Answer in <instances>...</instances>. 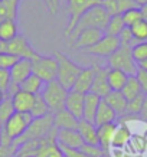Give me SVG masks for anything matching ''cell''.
Segmentation results:
<instances>
[{"label":"cell","instance_id":"obj_49","mask_svg":"<svg viewBox=\"0 0 147 157\" xmlns=\"http://www.w3.org/2000/svg\"><path fill=\"white\" fill-rule=\"evenodd\" d=\"M140 10H141V16H143V20L147 22V3L140 6Z\"/></svg>","mask_w":147,"mask_h":157},{"label":"cell","instance_id":"obj_22","mask_svg":"<svg viewBox=\"0 0 147 157\" xmlns=\"http://www.w3.org/2000/svg\"><path fill=\"white\" fill-rule=\"evenodd\" d=\"M78 133L81 134V137L84 140L85 144H91V146H100L98 141V131H97V125L94 123H90L87 120H79L78 124Z\"/></svg>","mask_w":147,"mask_h":157},{"label":"cell","instance_id":"obj_44","mask_svg":"<svg viewBox=\"0 0 147 157\" xmlns=\"http://www.w3.org/2000/svg\"><path fill=\"white\" fill-rule=\"evenodd\" d=\"M136 78H137L138 84L141 86L143 94L147 97V71H143V69H138L136 72Z\"/></svg>","mask_w":147,"mask_h":157},{"label":"cell","instance_id":"obj_4","mask_svg":"<svg viewBox=\"0 0 147 157\" xmlns=\"http://www.w3.org/2000/svg\"><path fill=\"white\" fill-rule=\"evenodd\" d=\"M41 95L43 97L45 102L49 107L51 114H56L62 109H65V102H67V95H68V90H65L59 82L55 79L52 82H48L43 86Z\"/></svg>","mask_w":147,"mask_h":157},{"label":"cell","instance_id":"obj_54","mask_svg":"<svg viewBox=\"0 0 147 157\" xmlns=\"http://www.w3.org/2000/svg\"><path fill=\"white\" fill-rule=\"evenodd\" d=\"M43 2H45V3H46V6L51 9V0H43Z\"/></svg>","mask_w":147,"mask_h":157},{"label":"cell","instance_id":"obj_16","mask_svg":"<svg viewBox=\"0 0 147 157\" xmlns=\"http://www.w3.org/2000/svg\"><path fill=\"white\" fill-rule=\"evenodd\" d=\"M56 141L62 147L74 148V150H81V147L85 144L78 130H58Z\"/></svg>","mask_w":147,"mask_h":157},{"label":"cell","instance_id":"obj_38","mask_svg":"<svg viewBox=\"0 0 147 157\" xmlns=\"http://www.w3.org/2000/svg\"><path fill=\"white\" fill-rule=\"evenodd\" d=\"M131 52H133V56L137 63L144 61V59H147V42L136 43L133 48H131Z\"/></svg>","mask_w":147,"mask_h":157},{"label":"cell","instance_id":"obj_1","mask_svg":"<svg viewBox=\"0 0 147 157\" xmlns=\"http://www.w3.org/2000/svg\"><path fill=\"white\" fill-rule=\"evenodd\" d=\"M55 56L58 59V76L56 81L61 84L65 90L71 91L74 90V85H75L76 79H78V75L81 74L82 68L81 65H78L75 61H72L71 58L68 56L67 53L61 52V51H56L55 52Z\"/></svg>","mask_w":147,"mask_h":157},{"label":"cell","instance_id":"obj_33","mask_svg":"<svg viewBox=\"0 0 147 157\" xmlns=\"http://www.w3.org/2000/svg\"><path fill=\"white\" fill-rule=\"evenodd\" d=\"M48 114H51V111H49V107L43 100V97L41 94L35 95L33 105H32V109H30L32 118H41V117H45Z\"/></svg>","mask_w":147,"mask_h":157},{"label":"cell","instance_id":"obj_30","mask_svg":"<svg viewBox=\"0 0 147 157\" xmlns=\"http://www.w3.org/2000/svg\"><path fill=\"white\" fill-rule=\"evenodd\" d=\"M17 23L13 19H6L3 22H0V39L9 42L14 36H17Z\"/></svg>","mask_w":147,"mask_h":157},{"label":"cell","instance_id":"obj_5","mask_svg":"<svg viewBox=\"0 0 147 157\" xmlns=\"http://www.w3.org/2000/svg\"><path fill=\"white\" fill-rule=\"evenodd\" d=\"M55 128V123H53V114H48L41 118H33L28 130L25 131L22 137H19L16 141L19 144L28 141V140H41V138L46 137Z\"/></svg>","mask_w":147,"mask_h":157},{"label":"cell","instance_id":"obj_34","mask_svg":"<svg viewBox=\"0 0 147 157\" xmlns=\"http://www.w3.org/2000/svg\"><path fill=\"white\" fill-rule=\"evenodd\" d=\"M133 38L136 40V43L138 42H147V22L146 20H140L137 23L130 28Z\"/></svg>","mask_w":147,"mask_h":157},{"label":"cell","instance_id":"obj_37","mask_svg":"<svg viewBox=\"0 0 147 157\" xmlns=\"http://www.w3.org/2000/svg\"><path fill=\"white\" fill-rule=\"evenodd\" d=\"M144 97L146 95H140L134 100L128 101L127 104V115H131V117H138L140 115V111H141L143 102H144ZM126 117V115H124ZM140 118V117H138Z\"/></svg>","mask_w":147,"mask_h":157},{"label":"cell","instance_id":"obj_51","mask_svg":"<svg viewBox=\"0 0 147 157\" xmlns=\"http://www.w3.org/2000/svg\"><path fill=\"white\" fill-rule=\"evenodd\" d=\"M5 98H6V94H5V92H2V91H0V104H2V102L5 101Z\"/></svg>","mask_w":147,"mask_h":157},{"label":"cell","instance_id":"obj_52","mask_svg":"<svg viewBox=\"0 0 147 157\" xmlns=\"http://www.w3.org/2000/svg\"><path fill=\"white\" fill-rule=\"evenodd\" d=\"M137 3H138V6H141L144 3H147V0H137Z\"/></svg>","mask_w":147,"mask_h":157},{"label":"cell","instance_id":"obj_7","mask_svg":"<svg viewBox=\"0 0 147 157\" xmlns=\"http://www.w3.org/2000/svg\"><path fill=\"white\" fill-rule=\"evenodd\" d=\"M108 68L120 69V71L126 72L127 75H136V72L138 71V67H137V62H136V59L133 56L131 48L120 46L108 58Z\"/></svg>","mask_w":147,"mask_h":157},{"label":"cell","instance_id":"obj_6","mask_svg":"<svg viewBox=\"0 0 147 157\" xmlns=\"http://www.w3.org/2000/svg\"><path fill=\"white\" fill-rule=\"evenodd\" d=\"M95 5H100V2L98 0H68V16H69V20H68V25L65 28V32H64L65 38L68 39L71 36L75 26L81 20V17L91 7H94Z\"/></svg>","mask_w":147,"mask_h":157},{"label":"cell","instance_id":"obj_24","mask_svg":"<svg viewBox=\"0 0 147 157\" xmlns=\"http://www.w3.org/2000/svg\"><path fill=\"white\" fill-rule=\"evenodd\" d=\"M53 123H55V128L56 130H76L78 124H79V120L74 117L69 111L62 109V111H59V113L53 115Z\"/></svg>","mask_w":147,"mask_h":157},{"label":"cell","instance_id":"obj_56","mask_svg":"<svg viewBox=\"0 0 147 157\" xmlns=\"http://www.w3.org/2000/svg\"><path fill=\"white\" fill-rule=\"evenodd\" d=\"M98 2H101V0H98Z\"/></svg>","mask_w":147,"mask_h":157},{"label":"cell","instance_id":"obj_10","mask_svg":"<svg viewBox=\"0 0 147 157\" xmlns=\"http://www.w3.org/2000/svg\"><path fill=\"white\" fill-rule=\"evenodd\" d=\"M120 46H121V45H120V39L117 38V36L104 35L98 42L95 43L94 46H91V48H88V49H84V52L90 53V55H95V56L110 58Z\"/></svg>","mask_w":147,"mask_h":157},{"label":"cell","instance_id":"obj_19","mask_svg":"<svg viewBox=\"0 0 147 157\" xmlns=\"http://www.w3.org/2000/svg\"><path fill=\"white\" fill-rule=\"evenodd\" d=\"M10 98H12V102H13V107L16 113H30L33 101H35L33 94L26 92L23 90H19L17 92H14Z\"/></svg>","mask_w":147,"mask_h":157},{"label":"cell","instance_id":"obj_25","mask_svg":"<svg viewBox=\"0 0 147 157\" xmlns=\"http://www.w3.org/2000/svg\"><path fill=\"white\" fill-rule=\"evenodd\" d=\"M101 97H98L94 92H88L85 94V102H84V118L90 123H94L95 115H97V109L101 102Z\"/></svg>","mask_w":147,"mask_h":157},{"label":"cell","instance_id":"obj_39","mask_svg":"<svg viewBox=\"0 0 147 157\" xmlns=\"http://www.w3.org/2000/svg\"><path fill=\"white\" fill-rule=\"evenodd\" d=\"M81 151L87 154L88 157H107L108 154H105L103 151V148L100 146H91V144H84L81 147Z\"/></svg>","mask_w":147,"mask_h":157},{"label":"cell","instance_id":"obj_18","mask_svg":"<svg viewBox=\"0 0 147 157\" xmlns=\"http://www.w3.org/2000/svg\"><path fill=\"white\" fill-rule=\"evenodd\" d=\"M131 137H133V133H131V128L128 127V124L126 121L117 123V128H115L113 141H111V148H123V150H126Z\"/></svg>","mask_w":147,"mask_h":157},{"label":"cell","instance_id":"obj_2","mask_svg":"<svg viewBox=\"0 0 147 157\" xmlns=\"http://www.w3.org/2000/svg\"><path fill=\"white\" fill-rule=\"evenodd\" d=\"M110 17H111V16L105 12V9L103 6L95 5L94 7H91V9L81 17V20L75 26L72 35L67 39L68 43L71 42L72 39L75 38L81 30H84V29H101V30H105V28H107V25H108V22H110Z\"/></svg>","mask_w":147,"mask_h":157},{"label":"cell","instance_id":"obj_20","mask_svg":"<svg viewBox=\"0 0 147 157\" xmlns=\"http://www.w3.org/2000/svg\"><path fill=\"white\" fill-rule=\"evenodd\" d=\"M108 105L114 109V113L117 114L118 118H123L124 115H127V104L128 101L126 100V97L123 95L121 91H111L108 95L104 98Z\"/></svg>","mask_w":147,"mask_h":157},{"label":"cell","instance_id":"obj_40","mask_svg":"<svg viewBox=\"0 0 147 157\" xmlns=\"http://www.w3.org/2000/svg\"><path fill=\"white\" fill-rule=\"evenodd\" d=\"M19 146L20 144L16 140L12 144H9V146H2L0 144V157H16Z\"/></svg>","mask_w":147,"mask_h":157},{"label":"cell","instance_id":"obj_36","mask_svg":"<svg viewBox=\"0 0 147 157\" xmlns=\"http://www.w3.org/2000/svg\"><path fill=\"white\" fill-rule=\"evenodd\" d=\"M121 17H123L124 23H126V26H127V28H131V26H134L137 22L143 20L141 10H140V7L130 9V10H127V12H124V13L121 14Z\"/></svg>","mask_w":147,"mask_h":157},{"label":"cell","instance_id":"obj_47","mask_svg":"<svg viewBox=\"0 0 147 157\" xmlns=\"http://www.w3.org/2000/svg\"><path fill=\"white\" fill-rule=\"evenodd\" d=\"M51 13L56 14L58 10H59V0H51Z\"/></svg>","mask_w":147,"mask_h":157},{"label":"cell","instance_id":"obj_41","mask_svg":"<svg viewBox=\"0 0 147 157\" xmlns=\"http://www.w3.org/2000/svg\"><path fill=\"white\" fill-rule=\"evenodd\" d=\"M120 39V45L121 46H127V48H133L134 45H136V40L133 38V33H131V30L130 28H126L121 32V35L118 36Z\"/></svg>","mask_w":147,"mask_h":157},{"label":"cell","instance_id":"obj_45","mask_svg":"<svg viewBox=\"0 0 147 157\" xmlns=\"http://www.w3.org/2000/svg\"><path fill=\"white\" fill-rule=\"evenodd\" d=\"M62 150H64L65 157H88L87 154H84V153L81 151V150H74V148H68V147H62Z\"/></svg>","mask_w":147,"mask_h":157},{"label":"cell","instance_id":"obj_21","mask_svg":"<svg viewBox=\"0 0 147 157\" xmlns=\"http://www.w3.org/2000/svg\"><path fill=\"white\" fill-rule=\"evenodd\" d=\"M115 128H117V123H110V124H104V125L97 127L100 147L103 148V151L105 154H110V151H111V141H113Z\"/></svg>","mask_w":147,"mask_h":157},{"label":"cell","instance_id":"obj_17","mask_svg":"<svg viewBox=\"0 0 147 157\" xmlns=\"http://www.w3.org/2000/svg\"><path fill=\"white\" fill-rule=\"evenodd\" d=\"M84 102H85V94H79L76 91H68L65 109L69 111L78 120H82L84 118Z\"/></svg>","mask_w":147,"mask_h":157},{"label":"cell","instance_id":"obj_53","mask_svg":"<svg viewBox=\"0 0 147 157\" xmlns=\"http://www.w3.org/2000/svg\"><path fill=\"white\" fill-rule=\"evenodd\" d=\"M2 133H3V124L0 123V140H2Z\"/></svg>","mask_w":147,"mask_h":157},{"label":"cell","instance_id":"obj_15","mask_svg":"<svg viewBox=\"0 0 147 157\" xmlns=\"http://www.w3.org/2000/svg\"><path fill=\"white\" fill-rule=\"evenodd\" d=\"M95 71H97V63L91 65V67L82 68L81 74L78 75V79H76L75 85H74V90H71V91H76L79 94H88V92H91V88H92L94 78H95Z\"/></svg>","mask_w":147,"mask_h":157},{"label":"cell","instance_id":"obj_12","mask_svg":"<svg viewBox=\"0 0 147 157\" xmlns=\"http://www.w3.org/2000/svg\"><path fill=\"white\" fill-rule=\"evenodd\" d=\"M56 133L58 130L53 128L46 137H43L42 147L39 148L35 157H65L64 150L56 141Z\"/></svg>","mask_w":147,"mask_h":157},{"label":"cell","instance_id":"obj_29","mask_svg":"<svg viewBox=\"0 0 147 157\" xmlns=\"http://www.w3.org/2000/svg\"><path fill=\"white\" fill-rule=\"evenodd\" d=\"M43 138L41 140H28L19 146V150H17V154L16 156L20 157H35L36 153L39 151V148L42 147Z\"/></svg>","mask_w":147,"mask_h":157},{"label":"cell","instance_id":"obj_14","mask_svg":"<svg viewBox=\"0 0 147 157\" xmlns=\"http://www.w3.org/2000/svg\"><path fill=\"white\" fill-rule=\"evenodd\" d=\"M91 92L97 94L101 98H105L111 92V88L108 85V67L97 65V71H95V78L92 88H91Z\"/></svg>","mask_w":147,"mask_h":157},{"label":"cell","instance_id":"obj_46","mask_svg":"<svg viewBox=\"0 0 147 157\" xmlns=\"http://www.w3.org/2000/svg\"><path fill=\"white\" fill-rule=\"evenodd\" d=\"M140 120L146 121L147 123V97H144V102H143V107H141V111H140Z\"/></svg>","mask_w":147,"mask_h":157},{"label":"cell","instance_id":"obj_13","mask_svg":"<svg viewBox=\"0 0 147 157\" xmlns=\"http://www.w3.org/2000/svg\"><path fill=\"white\" fill-rule=\"evenodd\" d=\"M10 78H12V85H16L20 88V84L32 75V61L30 59H17V62L9 69Z\"/></svg>","mask_w":147,"mask_h":157},{"label":"cell","instance_id":"obj_48","mask_svg":"<svg viewBox=\"0 0 147 157\" xmlns=\"http://www.w3.org/2000/svg\"><path fill=\"white\" fill-rule=\"evenodd\" d=\"M0 53H7V42L0 39Z\"/></svg>","mask_w":147,"mask_h":157},{"label":"cell","instance_id":"obj_50","mask_svg":"<svg viewBox=\"0 0 147 157\" xmlns=\"http://www.w3.org/2000/svg\"><path fill=\"white\" fill-rule=\"evenodd\" d=\"M137 67H138V69L147 71V59H144V61H141V62H138V63H137Z\"/></svg>","mask_w":147,"mask_h":157},{"label":"cell","instance_id":"obj_11","mask_svg":"<svg viewBox=\"0 0 147 157\" xmlns=\"http://www.w3.org/2000/svg\"><path fill=\"white\" fill-rule=\"evenodd\" d=\"M104 35H105V32L101 30V29H84V30H81L79 33L72 39L71 42H69V45H71L72 48L84 51V49H88L91 46H94Z\"/></svg>","mask_w":147,"mask_h":157},{"label":"cell","instance_id":"obj_42","mask_svg":"<svg viewBox=\"0 0 147 157\" xmlns=\"http://www.w3.org/2000/svg\"><path fill=\"white\" fill-rule=\"evenodd\" d=\"M10 85H12V78L9 69H0V91L7 94Z\"/></svg>","mask_w":147,"mask_h":157},{"label":"cell","instance_id":"obj_32","mask_svg":"<svg viewBox=\"0 0 147 157\" xmlns=\"http://www.w3.org/2000/svg\"><path fill=\"white\" fill-rule=\"evenodd\" d=\"M126 28H127V26L124 23L121 14H117V16H111V17H110V22H108V25H107V28H105L104 32H105V35L117 36V38H118Z\"/></svg>","mask_w":147,"mask_h":157},{"label":"cell","instance_id":"obj_26","mask_svg":"<svg viewBox=\"0 0 147 157\" xmlns=\"http://www.w3.org/2000/svg\"><path fill=\"white\" fill-rule=\"evenodd\" d=\"M128 76L126 72L120 71V69H113L108 68V85L111 91H123L124 85L127 84Z\"/></svg>","mask_w":147,"mask_h":157},{"label":"cell","instance_id":"obj_55","mask_svg":"<svg viewBox=\"0 0 147 157\" xmlns=\"http://www.w3.org/2000/svg\"><path fill=\"white\" fill-rule=\"evenodd\" d=\"M16 157H20V156H16Z\"/></svg>","mask_w":147,"mask_h":157},{"label":"cell","instance_id":"obj_8","mask_svg":"<svg viewBox=\"0 0 147 157\" xmlns=\"http://www.w3.org/2000/svg\"><path fill=\"white\" fill-rule=\"evenodd\" d=\"M32 115L30 113H14L3 125V131H5L10 138L17 140L25 134L28 127L32 123Z\"/></svg>","mask_w":147,"mask_h":157},{"label":"cell","instance_id":"obj_35","mask_svg":"<svg viewBox=\"0 0 147 157\" xmlns=\"http://www.w3.org/2000/svg\"><path fill=\"white\" fill-rule=\"evenodd\" d=\"M14 113H16V111H14L12 98H10V97H6L5 101L0 104V123L5 125V123L14 114Z\"/></svg>","mask_w":147,"mask_h":157},{"label":"cell","instance_id":"obj_43","mask_svg":"<svg viewBox=\"0 0 147 157\" xmlns=\"http://www.w3.org/2000/svg\"><path fill=\"white\" fill-rule=\"evenodd\" d=\"M17 62V58L10 53H0V69H10Z\"/></svg>","mask_w":147,"mask_h":157},{"label":"cell","instance_id":"obj_31","mask_svg":"<svg viewBox=\"0 0 147 157\" xmlns=\"http://www.w3.org/2000/svg\"><path fill=\"white\" fill-rule=\"evenodd\" d=\"M128 151L131 154H144L147 151V137L143 134H133V137L130 140L127 146Z\"/></svg>","mask_w":147,"mask_h":157},{"label":"cell","instance_id":"obj_27","mask_svg":"<svg viewBox=\"0 0 147 157\" xmlns=\"http://www.w3.org/2000/svg\"><path fill=\"white\" fill-rule=\"evenodd\" d=\"M123 95L126 97V100L127 101H131L134 100V98H137V97L140 95H144L141 91V86H140V84H138L137 78H136V75H130L127 79V84L124 85L123 88Z\"/></svg>","mask_w":147,"mask_h":157},{"label":"cell","instance_id":"obj_28","mask_svg":"<svg viewBox=\"0 0 147 157\" xmlns=\"http://www.w3.org/2000/svg\"><path fill=\"white\" fill-rule=\"evenodd\" d=\"M43 86H45V82H43L39 76L32 74V75H29L28 78L20 84V90L26 91V92H30V94H33V95H38V94L42 92Z\"/></svg>","mask_w":147,"mask_h":157},{"label":"cell","instance_id":"obj_23","mask_svg":"<svg viewBox=\"0 0 147 157\" xmlns=\"http://www.w3.org/2000/svg\"><path fill=\"white\" fill-rule=\"evenodd\" d=\"M118 121V117L114 113V109L108 105V102L103 98L98 105V109H97V115H95L94 124L97 127L100 125H104V124H110V123H117Z\"/></svg>","mask_w":147,"mask_h":157},{"label":"cell","instance_id":"obj_9","mask_svg":"<svg viewBox=\"0 0 147 157\" xmlns=\"http://www.w3.org/2000/svg\"><path fill=\"white\" fill-rule=\"evenodd\" d=\"M7 53L16 56L17 59H33L38 52L29 43L28 39L19 33L17 36H14L12 40L7 42Z\"/></svg>","mask_w":147,"mask_h":157},{"label":"cell","instance_id":"obj_3","mask_svg":"<svg viewBox=\"0 0 147 157\" xmlns=\"http://www.w3.org/2000/svg\"><path fill=\"white\" fill-rule=\"evenodd\" d=\"M32 61V72L39 76L45 84L52 82L58 76V59L55 55H42L36 53Z\"/></svg>","mask_w":147,"mask_h":157}]
</instances>
